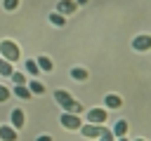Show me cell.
Wrapping results in <instances>:
<instances>
[{"mask_svg":"<svg viewBox=\"0 0 151 141\" xmlns=\"http://www.w3.org/2000/svg\"><path fill=\"white\" fill-rule=\"evenodd\" d=\"M26 70H28L31 75H38V70H40V68H38V61L28 59V61H26Z\"/></svg>","mask_w":151,"mask_h":141,"instance_id":"cell-18","label":"cell"},{"mask_svg":"<svg viewBox=\"0 0 151 141\" xmlns=\"http://www.w3.org/2000/svg\"><path fill=\"white\" fill-rule=\"evenodd\" d=\"M24 122H26V115H24V110H21V108H14V110H12V125H14V129L24 127Z\"/></svg>","mask_w":151,"mask_h":141,"instance_id":"cell-7","label":"cell"},{"mask_svg":"<svg viewBox=\"0 0 151 141\" xmlns=\"http://www.w3.org/2000/svg\"><path fill=\"white\" fill-rule=\"evenodd\" d=\"M76 9H78V2H76V0H59V2H57V12L64 14V16H66V14H73Z\"/></svg>","mask_w":151,"mask_h":141,"instance_id":"cell-4","label":"cell"},{"mask_svg":"<svg viewBox=\"0 0 151 141\" xmlns=\"http://www.w3.org/2000/svg\"><path fill=\"white\" fill-rule=\"evenodd\" d=\"M14 94L21 96V99H28V96H31V89H28L26 85H17V87H14Z\"/></svg>","mask_w":151,"mask_h":141,"instance_id":"cell-14","label":"cell"},{"mask_svg":"<svg viewBox=\"0 0 151 141\" xmlns=\"http://www.w3.org/2000/svg\"><path fill=\"white\" fill-rule=\"evenodd\" d=\"M118 141H127V139H123V136H120V139H118Z\"/></svg>","mask_w":151,"mask_h":141,"instance_id":"cell-24","label":"cell"},{"mask_svg":"<svg viewBox=\"0 0 151 141\" xmlns=\"http://www.w3.org/2000/svg\"><path fill=\"white\" fill-rule=\"evenodd\" d=\"M137 141H144V139H137Z\"/></svg>","mask_w":151,"mask_h":141,"instance_id":"cell-25","label":"cell"},{"mask_svg":"<svg viewBox=\"0 0 151 141\" xmlns=\"http://www.w3.org/2000/svg\"><path fill=\"white\" fill-rule=\"evenodd\" d=\"M54 99L61 103V108H64L66 113H76V115H78V113L83 110V106H80L68 92H64V89H57V92H54Z\"/></svg>","mask_w":151,"mask_h":141,"instance_id":"cell-1","label":"cell"},{"mask_svg":"<svg viewBox=\"0 0 151 141\" xmlns=\"http://www.w3.org/2000/svg\"><path fill=\"white\" fill-rule=\"evenodd\" d=\"M125 132H127V122H125V120H118V122L113 125V136H118V139H120Z\"/></svg>","mask_w":151,"mask_h":141,"instance_id":"cell-12","label":"cell"},{"mask_svg":"<svg viewBox=\"0 0 151 141\" xmlns=\"http://www.w3.org/2000/svg\"><path fill=\"white\" fill-rule=\"evenodd\" d=\"M12 73H14L12 63H9L7 59H0V75H5V78H12Z\"/></svg>","mask_w":151,"mask_h":141,"instance_id":"cell-11","label":"cell"},{"mask_svg":"<svg viewBox=\"0 0 151 141\" xmlns=\"http://www.w3.org/2000/svg\"><path fill=\"white\" fill-rule=\"evenodd\" d=\"M7 99H9V89H7L5 85H0V103H2V101H7Z\"/></svg>","mask_w":151,"mask_h":141,"instance_id":"cell-22","label":"cell"},{"mask_svg":"<svg viewBox=\"0 0 151 141\" xmlns=\"http://www.w3.org/2000/svg\"><path fill=\"white\" fill-rule=\"evenodd\" d=\"M71 78H73V80H85V78H87V70H85V68H78V66H76V68L71 70Z\"/></svg>","mask_w":151,"mask_h":141,"instance_id":"cell-16","label":"cell"},{"mask_svg":"<svg viewBox=\"0 0 151 141\" xmlns=\"http://www.w3.org/2000/svg\"><path fill=\"white\" fill-rule=\"evenodd\" d=\"M61 125L66 127V129H80L83 125H80V118L76 115V113H64L61 115Z\"/></svg>","mask_w":151,"mask_h":141,"instance_id":"cell-3","label":"cell"},{"mask_svg":"<svg viewBox=\"0 0 151 141\" xmlns=\"http://www.w3.org/2000/svg\"><path fill=\"white\" fill-rule=\"evenodd\" d=\"M80 132H83L85 136H99V134H101V127H99V125H92V122H90V125L80 127Z\"/></svg>","mask_w":151,"mask_h":141,"instance_id":"cell-9","label":"cell"},{"mask_svg":"<svg viewBox=\"0 0 151 141\" xmlns=\"http://www.w3.org/2000/svg\"><path fill=\"white\" fill-rule=\"evenodd\" d=\"M99 141H113V132H109V129H101V134H99Z\"/></svg>","mask_w":151,"mask_h":141,"instance_id":"cell-20","label":"cell"},{"mask_svg":"<svg viewBox=\"0 0 151 141\" xmlns=\"http://www.w3.org/2000/svg\"><path fill=\"white\" fill-rule=\"evenodd\" d=\"M50 24H54V26H64V24H66V19H64V14L54 12V14H50Z\"/></svg>","mask_w":151,"mask_h":141,"instance_id":"cell-15","label":"cell"},{"mask_svg":"<svg viewBox=\"0 0 151 141\" xmlns=\"http://www.w3.org/2000/svg\"><path fill=\"white\" fill-rule=\"evenodd\" d=\"M132 47H134L137 52H146V49H151V35H137V38L132 40Z\"/></svg>","mask_w":151,"mask_h":141,"instance_id":"cell-6","label":"cell"},{"mask_svg":"<svg viewBox=\"0 0 151 141\" xmlns=\"http://www.w3.org/2000/svg\"><path fill=\"white\" fill-rule=\"evenodd\" d=\"M38 141H52V136L50 134H42V136H38Z\"/></svg>","mask_w":151,"mask_h":141,"instance_id":"cell-23","label":"cell"},{"mask_svg":"<svg viewBox=\"0 0 151 141\" xmlns=\"http://www.w3.org/2000/svg\"><path fill=\"white\" fill-rule=\"evenodd\" d=\"M28 89H31V94H42L45 92V85H40L38 80H33V82H28Z\"/></svg>","mask_w":151,"mask_h":141,"instance_id":"cell-17","label":"cell"},{"mask_svg":"<svg viewBox=\"0 0 151 141\" xmlns=\"http://www.w3.org/2000/svg\"><path fill=\"white\" fill-rule=\"evenodd\" d=\"M38 68L40 70H45V73H50L54 66H52V59L50 56H38Z\"/></svg>","mask_w":151,"mask_h":141,"instance_id":"cell-10","label":"cell"},{"mask_svg":"<svg viewBox=\"0 0 151 141\" xmlns=\"http://www.w3.org/2000/svg\"><path fill=\"white\" fill-rule=\"evenodd\" d=\"M0 52H2V59H7L9 63L19 59V47H17L12 40H2V42H0Z\"/></svg>","mask_w":151,"mask_h":141,"instance_id":"cell-2","label":"cell"},{"mask_svg":"<svg viewBox=\"0 0 151 141\" xmlns=\"http://www.w3.org/2000/svg\"><path fill=\"white\" fill-rule=\"evenodd\" d=\"M12 80H14L17 85H26V78H24V73H12Z\"/></svg>","mask_w":151,"mask_h":141,"instance_id":"cell-21","label":"cell"},{"mask_svg":"<svg viewBox=\"0 0 151 141\" xmlns=\"http://www.w3.org/2000/svg\"><path fill=\"white\" fill-rule=\"evenodd\" d=\"M2 7H5L7 12H14V9L19 7V0H2Z\"/></svg>","mask_w":151,"mask_h":141,"instance_id":"cell-19","label":"cell"},{"mask_svg":"<svg viewBox=\"0 0 151 141\" xmlns=\"http://www.w3.org/2000/svg\"><path fill=\"white\" fill-rule=\"evenodd\" d=\"M104 103H106V108H120V106H123V99H120L118 94H106Z\"/></svg>","mask_w":151,"mask_h":141,"instance_id":"cell-8","label":"cell"},{"mask_svg":"<svg viewBox=\"0 0 151 141\" xmlns=\"http://www.w3.org/2000/svg\"><path fill=\"white\" fill-rule=\"evenodd\" d=\"M87 120H90L92 125H99V127H101V122H106V110H104V108H92V110L87 113Z\"/></svg>","mask_w":151,"mask_h":141,"instance_id":"cell-5","label":"cell"},{"mask_svg":"<svg viewBox=\"0 0 151 141\" xmlns=\"http://www.w3.org/2000/svg\"><path fill=\"white\" fill-rule=\"evenodd\" d=\"M0 139H5V141H14V139H17V132H14L12 127H0Z\"/></svg>","mask_w":151,"mask_h":141,"instance_id":"cell-13","label":"cell"}]
</instances>
